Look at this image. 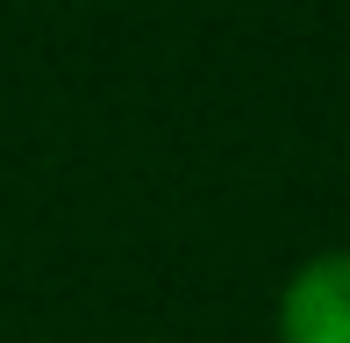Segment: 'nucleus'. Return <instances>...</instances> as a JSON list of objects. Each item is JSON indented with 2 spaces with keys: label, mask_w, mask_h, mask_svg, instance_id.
Returning a JSON list of instances; mask_svg holds the SVG:
<instances>
[{
  "label": "nucleus",
  "mask_w": 350,
  "mask_h": 343,
  "mask_svg": "<svg viewBox=\"0 0 350 343\" xmlns=\"http://www.w3.org/2000/svg\"><path fill=\"white\" fill-rule=\"evenodd\" d=\"M279 343H350V251L293 264L279 293Z\"/></svg>",
  "instance_id": "nucleus-1"
}]
</instances>
